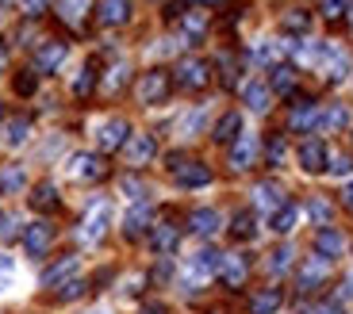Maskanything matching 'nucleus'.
I'll list each match as a JSON object with an SVG mask.
<instances>
[{
	"instance_id": "1",
	"label": "nucleus",
	"mask_w": 353,
	"mask_h": 314,
	"mask_svg": "<svg viewBox=\"0 0 353 314\" xmlns=\"http://www.w3.org/2000/svg\"><path fill=\"white\" fill-rule=\"evenodd\" d=\"M173 161V176L181 188H203V184H212V169L203 165V161H181V157H169Z\"/></svg>"
},
{
	"instance_id": "2",
	"label": "nucleus",
	"mask_w": 353,
	"mask_h": 314,
	"mask_svg": "<svg viewBox=\"0 0 353 314\" xmlns=\"http://www.w3.org/2000/svg\"><path fill=\"white\" fill-rule=\"evenodd\" d=\"M169 73L165 70H150V73H142V81H139V100L142 104H161V100L169 96Z\"/></svg>"
},
{
	"instance_id": "3",
	"label": "nucleus",
	"mask_w": 353,
	"mask_h": 314,
	"mask_svg": "<svg viewBox=\"0 0 353 314\" xmlns=\"http://www.w3.org/2000/svg\"><path fill=\"white\" fill-rule=\"evenodd\" d=\"M127 142H131V123H127V119H108L104 127L97 131V146L104 149V154H112V149H123Z\"/></svg>"
},
{
	"instance_id": "4",
	"label": "nucleus",
	"mask_w": 353,
	"mask_h": 314,
	"mask_svg": "<svg viewBox=\"0 0 353 314\" xmlns=\"http://www.w3.org/2000/svg\"><path fill=\"white\" fill-rule=\"evenodd\" d=\"M208 81H212V65L203 58H185L176 65V85L181 88H203Z\"/></svg>"
},
{
	"instance_id": "5",
	"label": "nucleus",
	"mask_w": 353,
	"mask_h": 314,
	"mask_svg": "<svg viewBox=\"0 0 353 314\" xmlns=\"http://www.w3.org/2000/svg\"><path fill=\"white\" fill-rule=\"evenodd\" d=\"M250 276V261L242 253H223V264H219V280L227 284L230 291H239Z\"/></svg>"
},
{
	"instance_id": "6",
	"label": "nucleus",
	"mask_w": 353,
	"mask_h": 314,
	"mask_svg": "<svg viewBox=\"0 0 353 314\" xmlns=\"http://www.w3.org/2000/svg\"><path fill=\"white\" fill-rule=\"evenodd\" d=\"M104 173H108L104 157H97V154H73L70 176H77V180H104Z\"/></svg>"
},
{
	"instance_id": "7",
	"label": "nucleus",
	"mask_w": 353,
	"mask_h": 314,
	"mask_svg": "<svg viewBox=\"0 0 353 314\" xmlns=\"http://www.w3.org/2000/svg\"><path fill=\"white\" fill-rule=\"evenodd\" d=\"M319 104H311V100H300V104L292 107V115H288V131H296V134H307V131H315L319 127Z\"/></svg>"
},
{
	"instance_id": "8",
	"label": "nucleus",
	"mask_w": 353,
	"mask_h": 314,
	"mask_svg": "<svg viewBox=\"0 0 353 314\" xmlns=\"http://www.w3.org/2000/svg\"><path fill=\"white\" fill-rule=\"evenodd\" d=\"M296 157H300V169H303V173H323V169H327V161H330L327 146H323L319 138H307Z\"/></svg>"
},
{
	"instance_id": "9",
	"label": "nucleus",
	"mask_w": 353,
	"mask_h": 314,
	"mask_svg": "<svg viewBox=\"0 0 353 314\" xmlns=\"http://www.w3.org/2000/svg\"><path fill=\"white\" fill-rule=\"evenodd\" d=\"M62 61H65V43L50 39V43H43L35 50V73H54Z\"/></svg>"
},
{
	"instance_id": "10",
	"label": "nucleus",
	"mask_w": 353,
	"mask_h": 314,
	"mask_svg": "<svg viewBox=\"0 0 353 314\" xmlns=\"http://www.w3.org/2000/svg\"><path fill=\"white\" fill-rule=\"evenodd\" d=\"M315 253L323 257V261H334V257L345 253V238L338 234L334 227H323V230L315 234Z\"/></svg>"
},
{
	"instance_id": "11",
	"label": "nucleus",
	"mask_w": 353,
	"mask_h": 314,
	"mask_svg": "<svg viewBox=\"0 0 353 314\" xmlns=\"http://www.w3.org/2000/svg\"><path fill=\"white\" fill-rule=\"evenodd\" d=\"M50 242H54V227H46V222H35V227L23 230V249L31 257H43L50 249Z\"/></svg>"
},
{
	"instance_id": "12",
	"label": "nucleus",
	"mask_w": 353,
	"mask_h": 314,
	"mask_svg": "<svg viewBox=\"0 0 353 314\" xmlns=\"http://www.w3.org/2000/svg\"><path fill=\"white\" fill-rule=\"evenodd\" d=\"M123 154H127V165H146L158 154V142H154V134H134L123 146Z\"/></svg>"
},
{
	"instance_id": "13",
	"label": "nucleus",
	"mask_w": 353,
	"mask_h": 314,
	"mask_svg": "<svg viewBox=\"0 0 353 314\" xmlns=\"http://www.w3.org/2000/svg\"><path fill=\"white\" fill-rule=\"evenodd\" d=\"M97 19L104 27H123L127 19H131V0H100Z\"/></svg>"
},
{
	"instance_id": "14",
	"label": "nucleus",
	"mask_w": 353,
	"mask_h": 314,
	"mask_svg": "<svg viewBox=\"0 0 353 314\" xmlns=\"http://www.w3.org/2000/svg\"><path fill=\"white\" fill-rule=\"evenodd\" d=\"M257 161V138L254 134H239V142H234V146H230V165L239 169H250Z\"/></svg>"
},
{
	"instance_id": "15",
	"label": "nucleus",
	"mask_w": 353,
	"mask_h": 314,
	"mask_svg": "<svg viewBox=\"0 0 353 314\" xmlns=\"http://www.w3.org/2000/svg\"><path fill=\"white\" fill-rule=\"evenodd\" d=\"M188 230L200 238H212L215 230H219V211L215 207H196L192 215H188Z\"/></svg>"
},
{
	"instance_id": "16",
	"label": "nucleus",
	"mask_w": 353,
	"mask_h": 314,
	"mask_svg": "<svg viewBox=\"0 0 353 314\" xmlns=\"http://www.w3.org/2000/svg\"><path fill=\"white\" fill-rule=\"evenodd\" d=\"M239 134H242V115L239 112H227L219 123H215L212 138L219 142V146H234V142H239Z\"/></svg>"
},
{
	"instance_id": "17",
	"label": "nucleus",
	"mask_w": 353,
	"mask_h": 314,
	"mask_svg": "<svg viewBox=\"0 0 353 314\" xmlns=\"http://www.w3.org/2000/svg\"><path fill=\"white\" fill-rule=\"evenodd\" d=\"M27 200H31V207L39 211V215H50V211H58V188H54L50 180H43V184H35V188H31V196H27Z\"/></svg>"
},
{
	"instance_id": "18",
	"label": "nucleus",
	"mask_w": 353,
	"mask_h": 314,
	"mask_svg": "<svg viewBox=\"0 0 353 314\" xmlns=\"http://www.w3.org/2000/svg\"><path fill=\"white\" fill-rule=\"evenodd\" d=\"M327 269H330V261H323V257H311L307 264L300 269V291H315L323 280H327Z\"/></svg>"
},
{
	"instance_id": "19",
	"label": "nucleus",
	"mask_w": 353,
	"mask_h": 314,
	"mask_svg": "<svg viewBox=\"0 0 353 314\" xmlns=\"http://www.w3.org/2000/svg\"><path fill=\"white\" fill-rule=\"evenodd\" d=\"M254 203H257L261 211H281L288 200H284V192L276 188L273 180H265V184H257V188H254Z\"/></svg>"
},
{
	"instance_id": "20",
	"label": "nucleus",
	"mask_w": 353,
	"mask_h": 314,
	"mask_svg": "<svg viewBox=\"0 0 353 314\" xmlns=\"http://www.w3.org/2000/svg\"><path fill=\"white\" fill-rule=\"evenodd\" d=\"M281 303H284L281 288H261L254 299H250V314H276Z\"/></svg>"
},
{
	"instance_id": "21",
	"label": "nucleus",
	"mask_w": 353,
	"mask_h": 314,
	"mask_svg": "<svg viewBox=\"0 0 353 314\" xmlns=\"http://www.w3.org/2000/svg\"><path fill=\"white\" fill-rule=\"evenodd\" d=\"M269 104H273V88L250 81V85H246V107H250V112H257V115H265V112H269Z\"/></svg>"
},
{
	"instance_id": "22",
	"label": "nucleus",
	"mask_w": 353,
	"mask_h": 314,
	"mask_svg": "<svg viewBox=\"0 0 353 314\" xmlns=\"http://www.w3.org/2000/svg\"><path fill=\"white\" fill-rule=\"evenodd\" d=\"M176 238H181V230H176L173 222H161V227H154V234H150L154 253H173V249H176Z\"/></svg>"
},
{
	"instance_id": "23",
	"label": "nucleus",
	"mask_w": 353,
	"mask_h": 314,
	"mask_svg": "<svg viewBox=\"0 0 353 314\" xmlns=\"http://www.w3.org/2000/svg\"><path fill=\"white\" fill-rule=\"evenodd\" d=\"M88 12H92V0H58V16L73 27H81V19H85Z\"/></svg>"
},
{
	"instance_id": "24",
	"label": "nucleus",
	"mask_w": 353,
	"mask_h": 314,
	"mask_svg": "<svg viewBox=\"0 0 353 314\" xmlns=\"http://www.w3.org/2000/svg\"><path fill=\"white\" fill-rule=\"evenodd\" d=\"M269 88H273L276 96H292L296 92V70L292 65H276L273 77H269Z\"/></svg>"
},
{
	"instance_id": "25",
	"label": "nucleus",
	"mask_w": 353,
	"mask_h": 314,
	"mask_svg": "<svg viewBox=\"0 0 353 314\" xmlns=\"http://www.w3.org/2000/svg\"><path fill=\"white\" fill-rule=\"evenodd\" d=\"M150 218H154V211L146 207V203H139V207H134L131 215L123 218V234H127V238H139L142 230H146V222H150Z\"/></svg>"
},
{
	"instance_id": "26",
	"label": "nucleus",
	"mask_w": 353,
	"mask_h": 314,
	"mask_svg": "<svg viewBox=\"0 0 353 314\" xmlns=\"http://www.w3.org/2000/svg\"><path fill=\"white\" fill-rule=\"evenodd\" d=\"M73 272H77V257H62L58 264H50V269L43 272V284L54 288V284H62L65 276H73Z\"/></svg>"
},
{
	"instance_id": "27",
	"label": "nucleus",
	"mask_w": 353,
	"mask_h": 314,
	"mask_svg": "<svg viewBox=\"0 0 353 314\" xmlns=\"http://www.w3.org/2000/svg\"><path fill=\"white\" fill-rule=\"evenodd\" d=\"M257 234L254 227V211H239V215L230 218V238H239V242H250Z\"/></svg>"
},
{
	"instance_id": "28",
	"label": "nucleus",
	"mask_w": 353,
	"mask_h": 314,
	"mask_svg": "<svg viewBox=\"0 0 353 314\" xmlns=\"http://www.w3.org/2000/svg\"><path fill=\"white\" fill-rule=\"evenodd\" d=\"M104 227H108V207H97L92 215L85 218V230H81V238H85V242H97V238L104 234Z\"/></svg>"
},
{
	"instance_id": "29",
	"label": "nucleus",
	"mask_w": 353,
	"mask_h": 314,
	"mask_svg": "<svg viewBox=\"0 0 353 314\" xmlns=\"http://www.w3.org/2000/svg\"><path fill=\"white\" fill-rule=\"evenodd\" d=\"M296 218H300V207L288 200L281 211H273V230H276V234H288V230L296 227Z\"/></svg>"
},
{
	"instance_id": "30",
	"label": "nucleus",
	"mask_w": 353,
	"mask_h": 314,
	"mask_svg": "<svg viewBox=\"0 0 353 314\" xmlns=\"http://www.w3.org/2000/svg\"><path fill=\"white\" fill-rule=\"evenodd\" d=\"M27 134H31V119H27V115H16V119L4 127V138H8V146H23Z\"/></svg>"
},
{
	"instance_id": "31",
	"label": "nucleus",
	"mask_w": 353,
	"mask_h": 314,
	"mask_svg": "<svg viewBox=\"0 0 353 314\" xmlns=\"http://www.w3.org/2000/svg\"><path fill=\"white\" fill-rule=\"evenodd\" d=\"M97 73H100V61L88 58L85 70H81V77H77V85H73V92H77V96H88V92H92V85H97Z\"/></svg>"
},
{
	"instance_id": "32",
	"label": "nucleus",
	"mask_w": 353,
	"mask_h": 314,
	"mask_svg": "<svg viewBox=\"0 0 353 314\" xmlns=\"http://www.w3.org/2000/svg\"><path fill=\"white\" fill-rule=\"evenodd\" d=\"M23 180H27L23 169H19V165H8L4 173H0V196H16L19 188H23Z\"/></svg>"
},
{
	"instance_id": "33",
	"label": "nucleus",
	"mask_w": 353,
	"mask_h": 314,
	"mask_svg": "<svg viewBox=\"0 0 353 314\" xmlns=\"http://www.w3.org/2000/svg\"><path fill=\"white\" fill-rule=\"evenodd\" d=\"M281 27L288 31V35H303L311 27V16L303 8H292V12H284V19H281Z\"/></svg>"
},
{
	"instance_id": "34",
	"label": "nucleus",
	"mask_w": 353,
	"mask_h": 314,
	"mask_svg": "<svg viewBox=\"0 0 353 314\" xmlns=\"http://www.w3.org/2000/svg\"><path fill=\"white\" fill-rule=\"evenodd\" d=\"M12 88H16L19 96H31V92L39 88V73L35 70H19L16 81H12Z\"/></svg>"
},
{
	"instance_id": "35",
	"label": "nucleus",
	"mask_w": 353,
	"mask_h": 314,
	"mask_svg": "<svg viewBox=\"0 0 353 314\" xmlns=\"http://www.w3.org/2000/svg\"><path fill=\"white\" fill-rule=\"evenodd\" d=\"M319 123H323V127H327V131H342L345 123H350V112H345L342 104H334V107H330L327 115H323V119H319Z\"/></svg>"
},
{
	"instance_id": "36",
	"label": "nucleus",
	"mask_w": 353,
	"mask_h": 314,
	"mask_svg": "<svg viewBox=\"0 0 353 314\" xmlns=\"http://www.w3.org/2000/svg\"><path fill=\"white\" fill-rule=\"evenodd\" d=\"M288 264H292V249H288V245H281V249L269 253V269H273V272H288Z\"/></svg>"
},
{
	"instance_id": "37",
	"label": "nucleus",
	"mask_w": 353,
	"mask_h": 314,
	"mask_svg": "<svg viewBox=\"0 0 353 314\" xmlns=\"http://www.w3.org/2000/svg\"><path fill=\"white\" fill-rule=\"evenodd\" d=\"M265 157H269V165H281V161H284V138H281V134H273V138H269Z\"/></svg>"
},
{
	"instance_id": "38",
	"label": "nucleus",
	"mask_w": 353,
	"mask_h": 314,
	"mask_svg": "<svg viewBox=\"0 0 353 314\" xmlns=\"http://www.w3.org/2000/svg\"><path fill=\"white\" fill-rule=\"evenodd\" d=\"M81 295H85V280H70V284H62V291H58V299H62V303L81 299Z\"/></svg>"
},
{
	"instance_id": "39",
	"label": "nucleus",
	"mask_w": 353,
	"mask_h": 314,
	"mask_svg": "<svg viewBox=\"0 0 353 314\" xmlns=\"http://www.w3.org/2000/svg\"><path fill=\"white\" fill-rule=\"evenodd\" d=\"M345 8H350V0H323V16L327 19H342Z\"/></svg>"
},
{
	"instance_id": "40",
	"label": "nucleus",
	"mask_w": 353,
	"mask_h": 314,
	"mask_svg": "<svg viewBox=\"0 0 353 314\" xmlns=\"http://www.w3.org/2000/svg\"><path fill=\"white\" fill-rule=\"evenodd\" d=\"M311 218H315V222H323V227H327V222H330V203L327 200H311Z\"/></svg>"
},
{
	"instance_id": "41",
	"label": "nucleus",
	"mask_w": 353,
	"mask_h": 314,
	"mask_svg": "<svg viewBox=\"0 0 353 314\" xmlns=\"http://www.w3.org/2000/svg\"><path fill=\"white\" fill-rule=\"evenodd\" d=\"M327 169H330L334 176H350V173H353V161H350V157H334Z\"/></svg>"
},
{
	"instance_id": "42",
	"label": "nucleus",
	"mask_w": 353,
	"mask_h": 314,
	"mask_svg": "<svg viewBox=\"0 0 353 314\" xmlns=\"http://www.w3.org/2000/svg\"><path fill=\"white\" fill-rule=\"evenodd\" d=\"M203 23H208V19H203V12H192V16L185 19V27L192 31V35H200V31H203Z\"/></svg>"
},
{
	"instance_id": "43",
	"label": "nucleus",
	"mask_w": 353,
	"mask_h": 314,
	"mask_svg": "<svg viewBox=\"0 0 353 314\" xmlns=\"http://www.w3.org/2000/svg\"><path fill=\"white\" fill-rule=\"evenodd\" d=\"M123 192H131V200H142V192H146V188H142V180H131V176H127Z\"/></svg>"
},
{
	"instance_id": "44",
	"label": "nucleus",
	"mask_w": 353,
	"mask_h": 314,
	"mask_svg": "<svg viewBox=\"0 0 353 314\" xmlns=\"http://www.w3.org/2000/svg\"><path fill=\"white\" fill-rule=\"evenodd\" d=\"M27 4V16H43L46 12V0H23Z\"/></svg>"
},
{
	"instance_id": "45",
	"label": "nucleus",
	"mask_w": 353,
	"mask_h": 314,
	"mask_svg": "<svg viewBox=\"0 0 353 314\" xmlns=\"http://www.w3.org/2000/svg\"><path fill=\"white\" fill-rule=\"evenodd\" d=\"M142 314H169V311H165V303H146V306H142Z\"/></svg>"
},
{
	"instance_id": "46",
	"label": "nucleus",
	"mask_w": 353,
	"mask_h": 314,
	"mask_svg": "<svg viewBox=\"0 0 353 314\" xmlns=\"http://www.w3.org/2000/svg\"><path fill=\"white\" fill-rule=\"evenodd\" d=\"M342 203H345V207H353V180L345 184V192H342Z\"/></svg>"
},
{
	"instance_id": "47",
	"label": "nucleus",
	"mask_w": 353,
	"mask_h": 314,
	"mask_svg": "<svg viewBox=\"0 0 353 314\" xmlns=\"http://www.w3.org/2000/svg\"><path fill=\"white\" fill-rule=\"evenodd\" d=\"M8 65V50H4V43H0V70Z\"/></svg>"
},
{
	"instance_id": "48",
	"label": "nucleus",
	"mask_w": 353,
	"mask_h": 314,
	"mask_svg": "<svg viewBox=\"0 0 353 314\" xmlns=\"http://www.w3.org/2000/svg\"><path fill=\"white\" fill-rule=\"evenodd\" d=\"M319 314H338V303H327V306H323Z\"/></svg>"
},
{
	"instance_id": "49",
	"label": "nucleus",
	"mask_w": 353,
	"mask_h": 314,
	"mask_svg": "<svg viewBox=\"0 0 353 314\" xmlns=\"http://www.w3.org/2000/svg\"><path fill=\"white\" fill-rule=\"evenodd\" d=\"M196 4H215V0H196Z\"/></svg>"
},
{
	"instance_id": "50",
	"label": "nucleus",
	"mask_w": 353,
	"mask_h": 314,
	"mask_svg": "<svg viewBox=\"0 0 353 314\" xmlns=\"http://www.w3.org/2000/svg\"><path fill=\"white\" fill-rule=\"evenodd\" d=\"M350 8H353V0H350ZM350 23H353V12H350Z\"/></svg>"
},
{
	"instance_id": "51",
	"label": "nucleus",
	"mask_w": 353,
	"mask_h": 314,
	"mask_svg": "<svg viewBox=\"0 0 353 314\" xmlns=\"http://www.w3.org/2000/svg\"><path fill=\"white\" fill-rule=\"evenodd\" d=\"M0 123H4V112H0Z\"/></svg>"
},
{
	"instance_id": "52",
	"label": "nucleus",
	"mask_w": 353,
	"mask_h": 314,
	"mask_svg": "<svg viewBox=\"0 0 353 314\" xmlns=\"http://www.w3.org/2000/svg\"><path fill=\"white\" fill-rule=\"evenodd\" d=\"M0 19H4V12H0Z\"/></svg>"
}]
</instances>
